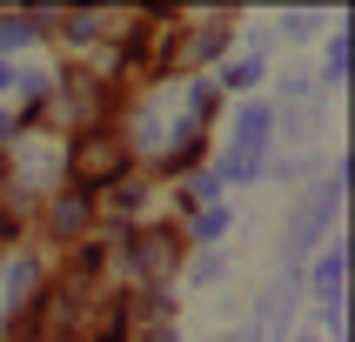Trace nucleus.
<instances>
[{
    "instance_id": "1",
    "label": "nucleus",
    "mask_w": 355,
    "mask_h": 342,
    "mask_svg": "<svg viewBox=\"0 0 355 342\" xmlns=\"http://www.w3.org/2000/svg\"><path fill=\"white\" fill-rule=\"evenodd\" d=\"M121 161H128V148H121L114 135H87V141L74 148V175H80V181H114Z\"/></svg>"
}]
</instances>
